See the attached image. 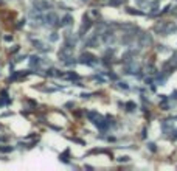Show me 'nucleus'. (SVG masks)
Returning a JSON list of instances; mask_svg holds the SVG:
<instances>
[{"instance_id": "f257e3e1", "label": "nucleus", "mask_w": 177, "mask_h": 171, "mask_svg": "<svg viewBox=\"0 0 177 171\" xmlns=\"http://www.w3.org/2000/svg\"><path fill=\"white\" fill-rule=\"evenodd\" d=\"M177 67V58H171L166 64H165V69H175Z\"/></svg>"}]
</instances>
